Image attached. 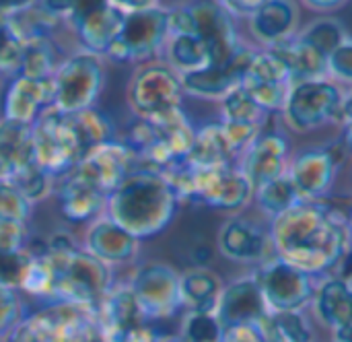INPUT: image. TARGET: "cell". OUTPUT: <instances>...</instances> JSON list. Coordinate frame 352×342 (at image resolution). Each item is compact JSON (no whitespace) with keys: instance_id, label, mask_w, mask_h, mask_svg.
<instances>
[{"instance_id":"cell-6","label":"cell","mask_w":352,"mask_h":342,"mask_svg":"<svg viewBox=\"0 0 352 342\" xmlns=\"http://www.w3.org/2000/svg\"><path fill=\"white\" fill-rule=\"evenodd\" d=\"M342 95L344 91L328 76L293 83L283 107L287 126L295 132H309L338 122Z\"/></svg>"},{"instance_id":"cell-21","label":"cell","mask_w":352,"mask_h":342,"mask_svg":"<svg viewBox=\"0 0 352 342\" xmlns=\"http://www.w3.org/2000/svg\"><path fill=\"white\" fill-rule=\"evenodd\" d=\"M297 23H299V8L293 0H266L250 17V27L254 37L268 47L295 35Z\"/></svg>"},{"instance_id":"cell-4","label":"cell","mask_w":352,"mask_h":342,"mask_svg":"<svg viewBox=\"0 0 352 342\" xmlns=\"http://www.w3.org/2000/svg\"><path fill=\"white\" fill-rule=\"evenodd\" d=\"M56 103L62 114H76L89 109L99 99L105 87V62L103 56L89 50H76L66 54L54 72Z\"/></svg>"},{"instance_id":"cell-45","label":"cell","mask_w":352,"mask_h":342,"mask_svg":"<svg viewBox=\"0 0 352 342\" xmlns=\"http://www.w3.org/2000/svg\"><path fill=\"white\" fill-rule=\"evenodd\" d=\"M231 17H252L266 0H217Z\"/></svg>"},{"instance_id":"cell-32","label":"cell","mask_w":352,"mask_h":342,"mask_svg":"<svg viewBox=\"0 0 352 342\" xmlns=\"http://www.w3.org/2000/svg\"><path fill=\"white\" fill-rule=\"evenodd\" d=\"M254 196H256L258 206L262 209V213L268 215L270 219L280 217L283 213H287L289 209H293L295 204H299L303 200L287 173L272 180V182H268L266 186L258 188Z\"/></svg>"},{"instance_id":"cell-44","label":"cell","mask_w":352,"mask_h":342,"mask_svg":"<svg viewBox=\"0 0 352 342\" xmlns=\"http://www.w3.org/2000/svg\"><path fill=\"white\" fill-rule=\"evenodd\" d=\"M221 342H266L258 324H237L223 330Z\"/></svg>"},{"instance_id":"cell-15","label":"cell","mask_w":352,"mask_h":342,"mask_svg":"<svg viewBox=\"0 0 352 342\" xmlns=\"http://www.w3.org/2000/svg\"><path fill=\"white\" fill-rule=\"evenodd\" d=\"M217 244L221 254L237 264H262L272 258L270 252H274L270 233L241 217L223 223Z\"/></svg>"},{"instance_id":"cell-23","label":"cell","mask_w":352,"mask_h":342,"mask_svg":"<svg viewBox=\"0 0 352 342\" xmlns=\"http://www.w3.org/2000/svg\"><path fill=\"white\" fill-rule=\"evenodd\" d=\"M314 306L320 322L330 330H340L352 324V283L332 277L326 279L314 295Z\"/></svg>"},{"instance_id":"cell-20","label":"cell","mask_w":352,"mask_h":342,"mask_svg":"<svg viewBox=\"0 0 352 342\" xmlns=\"http://www.w3.org/2000/svg\"><path fill=\"white\" fill-rule=\"evenodd\" d=\"M62 217L70 223H93L105 215L107 194L74 169L58 180Z\"/></svg>"},{"instance_id":"cell-24","label":"cell","mask_w":352,"mask_h":342,"mask_svg":"<svg viewBox=\"0 0 352 342\" xmlns=\"http://www.w3.org/2000/svg\"><path fill=\"white\" fill-rule=\"evenodd\" d=\"M268 50L274 52L285 62L293 83L328 76V58L322 56L318 50H314L309 43H305L299 37V33L274 43Z\"/></svg>"},{"instance_id":"cell-46","label":"cell","mask_w":352,"mask_h":342,"mask_svg":"<svg viewBox=\"0 0 352 342\" xmlns=\"http://www.w3.org/2000/svg\"><path fill=\"white\" fill-rule=\"evenodd\" d=\"M52 17L62 23H70L72 19V0H37Z\"/></svg>"},{"instance_id":"cell-7","label":"cell","mask_w":352,"mask_h":342,"mask_svg":"<svg viewBox=\"0 0 352 342\" xmlns=\"http://www.w3.org/2000/svg\"><path fill=\"white\" fill-rule=\"evenodd\" d=\"M167 17H169V8L161 4L140 12L126 14L122 31L118 39L109 45L105 58L113 62H132V64L151 62L159 52H163L165 41L169 37Z\"/></svg>"},{"instance_id":"cell-48","label":"cell","mask_w":352,"mask_h":342,"mask_svg":"<svg viewBox=\"0 0 352 342\" xmlns=\"http://www.w3.org/2000/svg\"><path fill=\"white\" fill-rule=\"evenodd\" d=\"M107 2L122 14H132V12H140V10L159 6V0H107Z\"/></svg>"},{"instance_id":"cell-10","label":"cell","mask_w":352,"mask_h":342,"mask_svg":"<svg viewBox=\"0 0 352 342\" xmlns=\"http://www.w3.org/2000/svg\"><path fill=\"white\" fill-rule=\"evenodd\" d=\"M192 169V196L190 200L219 209L239 211L254 198V188L243 175L239 165L219 167H190Z\"/></svg>"},{"instance_id":"cell-39","label":"cell","mask_w":352,"mask_h":342,"mask_svg":"<svg viewBox=\"0 0 352 342\" xmlns=\"http://www.w3.org/2000/svg\"><path fill=\"white\" fill-rule=\"evenodd\" d=\"M31 211L33 204L8 180H0V219L27 223Z\"/></svg>"},{"instance_id":"cell-14","label":"cell","mask_w":352,"mask_h":342,"mask_svg":"<svg viewBox=\"0 0 352 342\" xmlns=\"http://www.w3.org/2000/svg\"><path fill=\"white\" fill-rule=\"evenodd\" d=\"M56 103L54 78H31L16 74L10 78L2 97V118L33 124Z\"/></svg>"},{"instance_id":"cell-34","label":"cell","mask_w":352,"mask_h":342,"mask_svg":"<svg viewBox=\"0 0 352 342\" xmlns=\"http://www.w3.org/2000/svg\"><path fill=\"white\" fill-rule=\"evenodd\" d=\"M221 111L223 120L221 122H237V124H252L260 126L266 118V111L239 87H235L231 93H227L221 99Z\"/></svg>"},{"instance_id":"cell-30","label":"cell","mask_w":352,"mask_h":342,"mask_svg":"<svg viewBox=\"0 0 352 342\" xmlns=\"http://www.w3.org/2000/svg\"><path fill=\"white\" fill-rule=\"evenodd\" d=\"M266 342H311L314 332L303 312H268L258 322Z\"/></svg>"},{"instance_id":"cell-29","label":"cell","mask_w":352,"mask_h":342,"mask_svg":"<svg viewBox=\"0 0 352 342\" xmlns=\"http://www.w3.org/2000/svg\"><path fill=\"white\" fill-rule=\"evenodd\" d=\"M165 64L177 74H188L210 66V54L206 43L196 33L169 35L163 47Z\"/></svg>"},{"instance_id":"cell-11","label":"cell","mask_w":352,"mask_h":342,"mask_svg":"<svg viewBox=\"0 0 352 342\" xmlns=\"http://www.w3.org/2000/svg\"><path fill=\"white\" fill-rule=\"evenodd\" d=\"M136 169L134 151L122 140H107L91 149L74 167L76 173L93 182L107 196Z\"/></svg>"},{"instance_id":"cell-36","label":"cell","mask_w":352,"mask_h":342,"mask_svg":"<svg viewBox=\"0 0 352 342\" xmlns=\"http://www.w3.org/2000/svg\"><path fill=\"white\" fill-rule=\"evenodd\" d=\"M8 182L35 206L37 202H41V200H45L47 196H50V192H52V188H54V184H56V180H52L35 161L33 163H29V165H25V167H21V169H16L10 178H8Z\"/></svg>"},{"instance_id":"cell-37","label":"cell","mask_w":352,"mask_h":342,"mask_svg":"<svg viewBox=\"0 0 352 342\" xmlns=\"http://www.w3.org/2000/svg\"><path fill=\"white\" fill-rule=\"evenodd\" d=\"M241 89L268 114V111H276V109L283 111L291 85H287V83H272V81H264V78H256V76L243 74Z\"/></svg>"},{"instance_id":"cell-16","label":"cell","mask_w":352,"mask_h":342,"mask_svg":"<svg viewBox=\"0 0 352 342\" xmlns=\"http://www.w3.org/2000/svg\"><path fill=\"white\" fill-rule=\"evenodd\" d=\"M239 169L250 180L254 192L285 175L289 169V145L285 136L276 132H260L256 140L243 151Z\"/></svg>"},{"instance_id":"cell-55","label":"cell","mask_w":352,"mask_h":342,"mask_svg":"<svg viewBox=\"0 0 352 342\" xmlns=\"http://www.w3.org/2000/svg\"><path fill=\"white\" fill-rule=\"evenodd\" d=\"M159 342H186L182 336H177V339H167V341H159Z\"/></svg>"},{"instance_id":"cell-1","label":"cell","mask_w":352,"mask_h":342,"mask_svg":"<svg viewBox=\"0 0 352 342\" xmlns=\"http://www.w3.org/2000/svg\"><path fill=\"white\" fill-rule=\"evenodd\" d=\"M274 256L316 277L336 268L351 248L349 221L320 200H301L272 219Z\"/></svg>"},{"instance_id":"cell-26","label":"cell","mask_w":352,"mask_h":342,"mask_svg":"<svg viewBox=\"0 0 352 342\" xmlns=\"http://www.w3.org/2000/svg\"><path fill=\"white\" fill-rule=\"evenodd\" d=\"M179 291H182V308L186 312H217L223 283L217 272L196 266L179 277Z\"/></svg>"},{"instance_id":"cell-31","label":"cell","mask_w":352,"mask_h":342,"mask_svg":"<svg viewBox=\"0 0 352 342\" xmlns=\"http://www.w3.org/2000/svg\"><path fill=\"white\" fill-rule=\"evenodd\" d=\"M64 56H60L58 43L54 37L35 39L29 43H23V58L19 74L31 76V78H50L58 70Z\"/></svg>"},{"instance_id":"cell-35","label":"cell","mask_w":352,"mask_h":342,"mask_svg":"<svg viewBox=\"0 0 352 342\" xmlns=\"http://www.w3.org/2000/svg\"><path fill=\"white\" fill-rule=\"evenodd\" d=\"M299 37L309 43L314 50H318L322 56L330 58V54L349 37L346 35V29L342 27V23H338L336 19H330V17H324V19H318L314 21L311 25H307Z\"/></svg>"},{"instance_id":"cell-38","label":"cell","mask_w":352,"mask_h":342,"mask_svg":"<svg viewBox=\"0 0 352 342\" xmlns=\"http://www.w3.org/2000/svg\"><path fill=\"white\" fill-rule=\"evenodd\" d=\"M223 330L214 312H188L182 324V339L186 342H221Z\"/></svg>"},{"instance_id":"cell-40","label":"cell","mask_w":352,"mask_h":342,"mask_svg":"<svg viewBox=\"0 0 352 342\" xmlns=\"http://www.w3.org/2000/svg\"><path fill=\"white\" fill-rule=\"evenodd\" d=\"M31 260L33 256L29 254V250L0 252V287H10V289L21 291V285H23V279Z\"/></svg>"},{"instance_id":"cell-12","label":"cell","mask_w":352,"mask_h":342,"mask_svg":"<svg viewBox=\"0 0 352 342\" xmlns=\"http://www.w3.org/2000/svg\"><path fill=\"white\" fill-rule=\"evenodd\" d=\"M190 8L194 14L196 35L208 47L210 64L229 62L241 45L233 17L217 0H198L190 4Z\"/></svg>"},{"instance_id":"cell-9","label":"cell","mask_w":352,"mask_h":342,"mask_svg":"<svg viewBox=\"0 0 352 342\" xmlns=\"http://www.w3.org/2000/svg\"><path fill=\"white\" fill-rule=\"evenodd\" d=\"M256 279L270 312H301L314 301V277L278 256L262 262L256 270Z\"/></svg>"},{"instance_id":"cell-42","label":"cell","mask_w":352,"mask_h":342,"mask_svg":"<svg viewBox=\"0 0 352 342\" xmlns=\"http://www.w3.org/2000/svg\"><path fill=\"white\" fill-rule=\"evenodd\" d=\"M328 74L352 85V37H346L328 58Z\"/></svg>"},{"instance_id":"cell-53","label":"cell","mask_w":352,"mask_h":342,"mask_svg":"<svg viewBox=\"0 0 352 342\" xmlns=\"http://www.w3.org/2000/svg\"><path fill=\"white\" fill-rule=\"evenodd\" d=\"M334 342H352V324L334 332Z\"/></svg>"},{"instance_id":"cell-33","label":"cell","mask_w":352,"mask_h":342,"mask_svg":"<svg viewBox=\"0 0 352 342\" xmlns=\"http://www.w3.org/2000/svg\"><path fill=\"white\" fill-rule=\"evenodd\" d=\"M70 118H72V122H74V126L78 130V136H80L87 153L91 149H95L97 145L113 140V124L103 111H97L95 107H89V109L70 114Z\"/></svg>"},{"instance_id":"cell-47","label":"cell","mask_w":352,"mask_h":342,"mask_svg":"<svg viewBox=\"0 0 352 342\" xmlns=\"http://www.w3.org/2000/svg\"><path fill=\"white\" fill-rule=\"evenodd\" d=\"M107 4H109L107 0H72V19H70L68 25H72L74 21L85 19L87 14L99 10V8H103Z\"/></svg>"},{"instance_id":"cell-22","label":"cell","mask_w":352,"mask_h":342,"mask_svg":"<svg viewBox=\"0 0 352 342\" xmlns=\"http://www.w3.org/2000/svg\"><path fill=\"white\" fill-rule=\"evenodd\" d=\"M124 17L120 10H116L113 6H103L91 14H87L80 21H74L70 27L76 33L80 47L89 50L93 54H99L105 58L109 45L118 39L122 25H124Z\"/></svg>"},{"instance_id":"cell-25","label":"cell","mask_w":352,"mask_h":342,"mask_svg":"<svg viewBox=\"0 0 352 342\" xmlns=\"http://www.w3.org/2000/svg\"><path fill=\"white\" fill-rule=\"evenodd\" d=\"M29 163H33L31 124L0 118V180H8Z\"/></svg>"},{"instance_id":"cell-5","label":"cell","mask_w":352,"mask_h":342,"mask_svg":"<svg viewBox=\"0 0 352 342\" xmlns=\"http://www.w3.org/2000/svg\"><path fill=\"white\" fill-rule=\"evenodd\" d=\"M184 87L179 74L161 62H144L128 83V105L136 118L148 120L182 107Z\"/></svg>"},{"instance_id":"cell-41","label":"cell","mask_w":352,"mask_h":342,"mask_svg":"<svg viewBox=\"0 0 352 342\" xmlns=\"http://www.w3.org/2000/svg\"><path fill=\"white\" fill-rule=\"evenodd\" d=\"M23 312L19 289L0 287V339H6L25 320Z\"/></svg>"},{"instance_id":"cell-57","label":"cell","mask_w":352,"mask_h":342,"mask_svg":"<svg viewBox=\"0 0 352 342\" xmlns=\"http://www.w3.org/2000/svg\"><path fill=\"white\" fill-rule=\"evenodd\" d=\"M0 342H6V339H0Z\"/></svg>"},{"instance_id":"cell-3","label":"cell","mask_w":352,"mask_h":342,"mask_svg":"<svg viewBox=\"0 0 352 342\" xmlns=\"http://www.w3.org/2000/svg\"><path fill=\"white\" fill-rule=\"evenodd\" d=\"M31 130L33 161L56 182L68 175L87 155L70 114L52 107L31 124Z\"/></svg>"},{"instance_id":"cell-8","label":"cell","mask_w":352,"mask_h":342,"mask_svg":"<svg viewBox=\"0 0 352 342\" xmlns=\"http://www.w3.org/2000/svg\"><path fill=\"white\" fill-rule=\"evenodd\" d=\"M179 272L165 262L140 264L128 283L144 320H163L175 316L182 308Z\"/></svg>"},{"instance_id":"cell-2","label":"cell","mask_w":352,"mask_h":342,"mask_svg":"<svg viewBox=\"0 0 352 342\" xmlns=\"http://www.w3.org/2000/svg\"><path fill=\"white\" fill-rule=\"evenodd\" d=\"M177 206L179 198L161 171L134 169L107 196L105 217L142 242L163 233L173 223Z\"/></svg>"},{"instance_id":"cell-54","label":"cell","mask_w":352,"mask_h":342,"mask_svg":"<svg viewBox=\"0 0 352 342\" xmlns=\"http://www.w3.org/2000/svg\"><path fill=\"white\" fill-rule=\"evenodd\" d=\"M344 140H346V145L352 149V124L344 126Z\"/></svg>"},{"instance_id":"cell-49","label":"cell","mask_w":352,"mask_h":342,"mask_svg":"<svg viewBox=\"0 0 352 342\" xmlns=\"http://www.w3.org/2000/svg\"><path fill=\"white\" fill-rule=\"evenodd\" d=\"M336 275L338 279H344V281H351L352 283V248H349V252L340 258V262L336 264Z\"/></svg>"},{"instance_id":"cell-19","label":"cell","mask_w":352,"mask_h":342,"mask_svg":"<svg viewBox=\"0 0 352 342\" xmlns=\"http://www.w3.org/2000/svg\"><path fill=\"white\" fill-rule=\"evenodd\" d=\"M338 159L328 149H311L297 155L287 169L303 200H320L334 184Z\"/></svg>"},{"instance_id":"cell-56","label":"cell","mask_w":352,"mask_h":342,"mask_svg":"<svg viewBox=\"0 0 352 342\" xmlns=\"http://www.w3.org/2000/svg\"><path fill=\"white\" fill-rule=\"evenodd\" d=\"M346 221H349V229H351V235H352V211H351V215H349V219H346Z\"/></svg>"},{"instance_id":"cell-43","label":"cell","mask_w":352,"mask_h":342,"mask_svg":"<svg viewBox=\"0 0 352 342\" xmlns=\"http://www.w3.org/2000/svg\"><path fill=\"white\" fill-rule=\"evenodd\" d=\"M27 244H29L27 223L0 219V252H21L27 250Z\"/></svg>"},{"instance_id":"cell-51","label":"cell","mask_w":352,"mask_h":342,"mask_svg":"<svg viewBox=\"0 0 352 342\" xmlns=\"http://www.w3.org/2000/svg\"><path fill=\"white\" fill-rule=\"evenodd\" d=\"M303 2L314 10H334V8L342 6L346 0H303Z\"/></svg>"},{"instance_id":"cell-52","label":"cell","mask_w":352,"mask_h":342,"mask_svg":"<svg viewBox=\"0 0 352 342\" xmlns=\"http://www.w3.org/2000/svg\"><path fill=\"white\" fill-rule=\"evenodd\" d=\"M35 0H0V14H8V12H14L19 8H25L29 4H33Z\"/></svg>"},{"instance_id":"cell-50","label":"cell","mask_w":352,"mask_h":342,"mask_svg":"<svg viewBox=\"0 0 352 342\" xmlns=\"http://www.w3.org/2000/svg\"><path fill=\"white\" fill-rule=\"evenodd\" d=\"M338 122H342L344 126L352 124V87L342 95V103H340V114H338Z\"/></svg>"},{"instance_id":"cell-13","label":"cell","mask_w":352,"mask_h":342,"mask_svg":"<svg viewBox=\"0 0 352 342\" xmlns=\"http://www.w3.org/2000/svg\"><path fill=\"white\" fill-rule=\"evenodd\" d=\"M254 54H256V50L241 43L229 62L210 64L202 70L179 74L184 93L198 97V99H219L221 101L227 93H231L235 87L241 85V78H243Z\"/></svg>"},{"instance_id":"cell-28","label":"cell","mask_w":352,"mask_h":342,"mask_svg":"<svg viewBox=\"0 0 352 342\" xmlns=\"http://www.w3.org/2000/svg\"><path fill=\"white\" fill-rule=\"evenodd\" d=\"M2 25L10 37H14L21 43H29L43 37H54V29L62 25L56 17H52L37 0L25 8H19L14 12H8L2 17Z\"/></svg>"},{"instance_id":"cell-17","label":"cell","mask_w":352,"mask_h":342,"mask_svg":"<svg viewBox=\"0 0 352 342\" xmlns=\"http://www.w3.org/2000/svg\"><path fill=\"white\" fill-rule=\"evenodd\" d=\"M268 312L260 283L256 275H250L223 287L214 314L223 328H229L237 324H258Z\"/></svg>"},{"instance_id":"cell-18","label":"cell","mask_w":352,"mask_h":342,"mask_svg":"<svg viewBox=\"0 0 352 342\" xmlns=\"http://www.w3.org/2000/svg\"><path fill=\"white\" fill-rule=\"evenodd\" d=\"M82 244V250H87L91 256H95L111 268L134 262L140 252V239H136L132 233L116 225L105 215L89 223Z\"/></svg>"},{"instance_id":"cell-27","label":"cell","mask_w":352,"mask_h":342,"mask_svg":"<svg viewBox=\"0 0 352 342\" xmlns=\"http://www.w3.org/2000/svg\"><path fill=\"white\" fill-rule=\"evenodd\" d=\"M237 155L233 153L221 122L206 124L196 128V136L192 149L186 157L190 167H219V165H233Z\"/></svg>"}]
</instances>
